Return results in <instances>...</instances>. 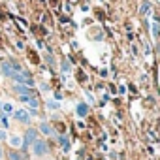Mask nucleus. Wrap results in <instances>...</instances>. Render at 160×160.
Returning <instances> with one entry per match:
<instances>
[{
  "instance_id": "nucleus-1",
  "label": "nucleus",
  "mask_w": 160,
  "mask_h": 160,
  "mask_svg": "<svg viewBox=\"0 0 160 160\" xmlns=\"http://www.w3.org/2000/svg\"><path fill=\"white\" fill-rule=\"evenodd\" d=\"M32 151H34V154H47V143L43 141V139H34V143H32Z\"/></svg>"
},
{
  "instance_id": "nucleus-2",
  "label": "nucleus",
  "mask_w": 160,
  "mask_h": 160,
  "mask_svg": "<svg viewBox=\"0 0 160 160\" xmlns=\"http://www.w3.org/2000/svg\"><path fill=\"white\" fill-rule=\"evenodd\" d=\"M36 138H38V132H36V130H32V128H30V130H27V136H25V145H32Z\"/></svg>"
},
{
  "instance_id": "nucleus-3",
  "label": "nucleus",
  "mask_w": 160,
  "mask_h": 160,
  "mask_svg": "<svg viewBox=\"0 0 160 160\" xmlns=\"http://www.w3.org/2000/svg\"><path fill=\"white\" fill-rule=\"evenodd\" d=\"M15 91H17V92H21L23 96H34V91H32L30 87H23V85H17V87H15Z\"/></svg>"
},
{
  "instance_id": "nucleus-4",
  "label": "nucleus",
  "mask_w": 160,
  "mask_h": 160,
  "mask_svg": "<svg viewBox=\"0 0 160 160\" xmlns=\"http://www.w3.org/2000/svg\"><path fill=\"white\" fill-rule=\"evenodd\" d=\"M15 117H17V119L21 121V122H25V124H27V122L30 121V117H28V113H27L25 109H17V111H15Z\"/></svg>"
},
{
  "instance_id": "nucleus-5",
  "label": "nucleus",
  "mask_w": 160,
  "mask_h": 160,
  "mask_svg": "<svg viewBox=\"0 0 160 160\" xmlns=\"http://www.w3.org/2000/svg\"><path fill=\"white\" fill-rule=\"evenodd\" d=\"M87 113H89V108H87L85 104H79V106H77V115H79V117H85Z\"/></svg>"
},
{
  "instance_id": "nucleus-6",
  "label": "nucleus",
  "mask_w": 160,
  "mask_h": 160,
  "mask_svg": "<svg viewBox=\"0 0 160 160\" xmlns=\"http://www.w3.org/2000/svg\"><path fill=\"white\" fill-rule=\"evenodd\" d=\"M2 109H4L6 113H13V106H12V104H2Z\"/></svg>"
},
{
  "instance_id": "nucleus-7",
  "label": "nucleus",
  "mask_w": 160,
  "mask_h": 160,
  "mask_svg": "<svg viewBox=\"0 0 160 160\" xmlns=\"http://www.w3.org/2000/svg\"><path fill=\"white\" fill-rule=\"evenodd\" d=\"M60 143H62V147H64L66 151L70 149V141H68V138H64V136H62V138H60Z\"/></svg>"
},
{
  "instance_id": "nucleus-8",
  "label": "nucleus",
  "mask_w": 160,
  "mask_h": 160,
  "mask_svg": "<svg viewBox=\"0 0 160 160\" xmlns=\"http://www.w3.org/2000/svg\"><path fill=\"white\" fill-rule=\"evenodd\" d=\"M40 128H42V132H43V134H51V126H47L45 122H43V124H40Z\"/></svg>"
},
{
  "instance_id": "nucleus-9",
  "label": "nucleus",
  "mask_w": 160,
  "mask_h": 160,
  "mask_svg": "<svg viewBox=\"0 0 160 160\" xmlns=\"http://www.w3.org/2000/svg\"><path fill=\"white\" fill-rule=\"evenodd\" d=\"M12 145H15V147H21V139H19V138H12Z\"/></svg>"
},
{
  "instance_id": "nucleus-10",
  "label": "nucleus",
  "mask_w": 160,
  "mask_h": 160,
  "mask_svg": "<svg viewBox=\"0 0 160 160\" xmlns=\"http://www.w3.org/2000/svg\"><path fill=\"white\" fill-rule=\"evenodd\" d=\"M152 36H154V38L158 36V25H156V23H152Z\"/></svg>"
},
{
  "instance_id": "nucleus-11",
  "label": "nucleus",
  "mask_w": 160,
  "mask_h": 160,
  "mask_svg": "<svg viewBox=\"0 0 160 160\" xmlns=\"http://www.w3.org/2000/svg\"><path fill=\"white\" fill-rule=\"evenodd\" d=\"M141 13H149V4H145V6H141Z\"/></svg>"
},
{
  "instance_id": "nucleus-12",
  "label": "nucleus",
  "mask_w": 160,
  "mask_h": 160,
  "mask_svg": "<svg viewBox=\"0 0 160 160\" xmlns=\"http://www.w3.org/2000/svg\"><path fill=\"white\" fill-rule=\"evenodd\" d=\"M47 106H49V109H57V108H58V104H53V102H49Z\"/></svg>"
},
{
  "instance_id": "nucleus-13",
  "label": "nucleus",
  "mask_w": 160,
  "mask_h": 160,
  "mask_svg": "<svg viewBox=\"0 0 160 160\" xmlns=\"http://www.w3.org/2000/svg\"><path fill=\"white\" fill-rule=\"evenodd\" d=\"M4 138H6V134H4L2 130H0V139H4Z\"/></svg>"
},
{
  "instance_id": "nucleus-14",
  "label": "nucleus",
  "mask_w": 160,
  "mask_h": 160,
  "mask_svg": "<svg viewBox=\"0 0 160 160\" xmlns=\"http://www.w3.org/2000/svg\"><path fill=\"white\" fill-rule=\"evenodd\" d=\"M0 156H2V149H0Z\"/></svg>"
},
{
  "instance_id": "nucleus-15",
  "label": "nucleus",
  "mask_w": 160,
  "mask_h": 160,
  "mask_svg": "<svg viewBox=\"0 0 160 160\" xmlns=\"http://www.w3.org/2000/svg\"><path fill=\"white\" fill-rule=\"evenodd\" d=\"M0 108H2V104H0Z\"/></svg>"
}]
</instances>
